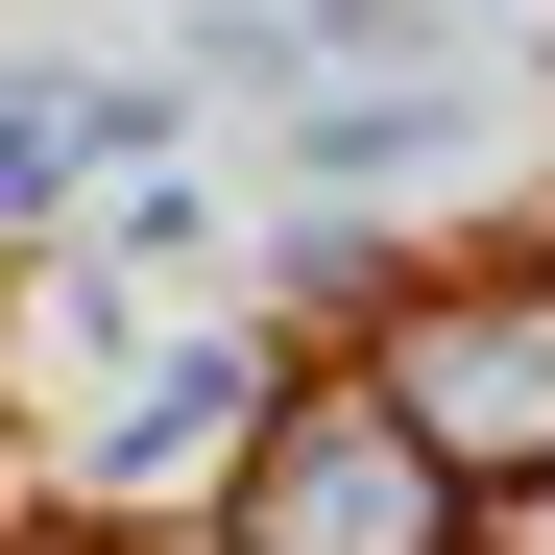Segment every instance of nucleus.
Masks as SVG:
<instances>
[{
	"mask_svg": "<svg viewBox=\"0 0 555 555\" xmlns=\"http://www.w3.org/2000/svg\"><path fill=\"white\" fill-rule=\"evenodd\" d=\"M242 531H266V555H411V531H435V507H411V411H362V387H338V411H291Z\"/></svg>",
	"mask_w": 555,
	"mask_h": 555,
	"instance_id": "f257e3e1",
	"label": "nucleus"
}]
</instances>
